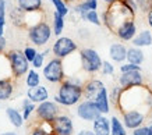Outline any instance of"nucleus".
Returning a JSON list of instances; mask_svg holds the SVG:
<instances>
[{
  "instance_id": "obj_19",
  "label": "nucleus",
  "mask_w": 152,
  "mask_h": 135,
  "mask_svg": "<svg viewBox=\"0 0 152 135\" xmlns=\"http://www.w3.org/2000/svg\"><path fill=\"white\" fill-rule=\"evenodd\" d=\"M133 45L137 47H145L152 45V33L147 29H144L141 32H138V35H135L133 39Z\"/></svg>"
},
{
  "instance_id": "obj_22",
  "label": "nucleus",
  "mask_w": 152,
  "mask_h": 135,
  "mask_svg": "<svg viewBox=\"0 0 152 135\" xmlns=\"http://www.w3.org/2000/svg\"><path fill=\"white\" fill-rule=\"evenodd\" d=\"M6 114H7V117H9V121L13 124L14 127H17V128H20V127H23L24 124V117L23 114L17 110V109H13V107H7L6 109Z\"/></svg>"
},
{
  "instance_id": "obj_26",
  "label": "nucleus",
  "mask_w": 152,
  "mask_h": 135,
  "mask_svg": "<svg viewBox=\"0 0 152 135\" xmlns=\"http://www.w3.org/2000/svg\"><path fill=\"white\" fill-rule=\"evenodd\" d=\"M64 29V17L60 15L57 11L53 13V33L56 36H59Z\"/></svg>"
},
{
  "instance_id": "obj_42",
  "label": "nucleus",
  "mask_w": 152,
  "mask_h": 135,
  "mask_svg": "<svg viewBox=\"0 0 152 135\" xmlns=\"http://www.w3.org/2000/svg\"><path fill=\"white\" fill-rule=\"evenodd\" d=\"M117 0H103V3H106V4L109 6V4H113V3H116Z\"/></svg>"
},
{
  "instance_id": "obj_7",
  "label": "nucleus",
  "mask_w": 152,
  "mask_h": 135,
  "mask_svg": "<svg viewBox=\"0 0 152 135\" xmlns=\"http://www.w3.org/2000/svg\"><path fill=\"white\" fill-rule=\"evenodd\" d=\"M78 49L77 43L74 42L73 39H70L67 36H60L55 43H53V47H52V52L55 57H59V59H64V57L70 56L71 53Z\"/></svg>"
},
{
  "instance_id": "obj_6",
  "label": "nucleus",
  "mask_w": 152,
  "mask_h": 135,
  "mask_svg": "<svg viewBox=\"0 0 152 135\" xmlns=\"http://www.w3.org/2000/svg\"><path fill=\"white\" fill-rule=\"evenodd\" d=\"M52 32L53 31H52V28L49 27L48 22H38L29 28L28 36H29V41L35 43L37 46H43V45H46L49 42Z\"/></svg>"
},
{
  "instance_id": "obj_36",
  "label": "nucleus",
  "mask_w": 152,
  "mask_h": 135,
  "mask_svg": "<svg viewBox=\"0 0 152 135\" xmlns=\"http://www.w3.org/2000/svg\"><path fill=\"white\" fill-rule=\"evenodd\" d=\"M38 52L34 49V47H25V50H24V54H25V57L28 59V61L29 63H32V60L35 59V56H37Z\"/></svg>"
},
{
  "instance_id": "obj_3",
  "label": "nucleus",
  "mask_w": 152,
  "mask_h": 135,
  "mask_svg": "<svg viewBox=\"0 0 152 135\" xmlns=\"http://www.w3.org/2000/svg\"><path fill=\"white\" fill-rule=\"evenodd\" d=\"M7 59L10 61V67H11V73H13L14 78H21L24 77L25 73H28L29 68V61L25 57L24 52L20 50H10L7 52Z\"/></svg>"
},
{
  "instance_id": "obj_24",
  "label": "nucleus",
  "mask_w": 152,
  "mask_h": 135,
  "mask_svg": "<svg viewBox=\"0 0 152 135\" xmlns=\"http://www.w3.org/2000/svg\"><path fill=\"white\" fill-rule=\"evenodd\" d=\"M53 128H52V123L48 121H38L37 126H34V130L31 135H50Z\"/></svg>"
},
{
  "instance_id": "obj_43",
  "label": "nucleus",
  "mask_w": 152,
  "mask_h": 135,
  "mask_svg": "<svg viewBox=\"0 0 152 135\" xmlns=\"http://www.w3.org/2000/svg\"><path fill=\"white\" fill-rule=\"evenodd\" d=\"M0 135H17L15 132H3V134H0Z\"/></svg>"
},
{
  "instance_id": "obj_11",
  "label": "nucleus",
  "mask_w": 152,
  "mask_h": 135,
  "mask_svg": "<svg viewBox=\"0 0 152 135\" xmlns=\"http://www.w3.org/2000/svg\"><path fill=\"white\" fill-rule=\"evenodd\" d=\"M52 128L57 135H73V120L69 116H57L52 121Z\"/></svg>"
},
{
  "instance_id": "obj_14",
  "label": "nucleus",
  "mask_w": 152,
  "mask_h": 135,
  "mask_svg": "<svg viewBox=\"0 0 152 135\" xmlns=\"http://www.w3.org/2000/svg\"><path fill=\"white\" fill-rule=\"evenodd\" d=\"M135 32H137V25L134 22V18H130V20H127V21H124V22L117 28L116 35H117L119 39L127 42V41H133L134 36H135Z\"/></svg>"
},
{
  "instance_id": "obj_23",
  "label": "nucleus",
  "mask_w": 152,
  "mask_h": 135,
  "mask_svg": "<svg viewBox=\"0 0 152 135\" xmlns=\"http://www.w3.org/2000/svg\"><path fill=\"white\" fill-rule=\"evenodd\" d=\"M95 103L98 105V107H99V110H101L102 114H106V113H109V109H110L109 103H110V100H109V93H107L106 88L103 89L101 93H99V96L96 98Z\"/></svg>"
},
{
  "instance_id": "obj_35",
  "label": "nucleus",
  "mask_w": 152,
  "mask_h": 135,
  "mask_svg": "<svg viewBox=\"0 0 152 135\" xmlns=\"http://www.w3.org/2000/svg\"><path fill=\"white\" fill-rule=\"evenodd\" d=\"M43 60H45V54L43 53H37L35 59L32 60L34 68H41L42 65H43Z\"/></svg>"
},
{
  "instance_id": "obj_27",
  "label": "nucleus",
  "mask_w": 152,
  "mask_h": 135,
  "mask_svg": "<svg viewBox=\"0 0 152 135\" xmlns=\"http://www.w3.org/2000/svg\"><path fill=\"white\" fill-rule=\"evenodd\" d=\"M35 110H37V109H35V103H34L31 99H25L23 102V117L25 121L31 117V114H32Z\"/></svg>"
},
{
  "instance_id": "obj_41",
  "label": "nucleus",
  "mask_w": 152,
  "mask_h": 135,
  "mask_svg": "<svg viewBox=\"0 0 152 135\" xmlns=\"http://www.w3.org/2000/svg\"><path fill=\"white\" fill-rule=\"evenodd\" d=\"M147 20H148V25L152 28V10L149 13H147Z\"/></svg>"
},
{
  "instance_id": "obj_20",
  "label": "nucleus",
  "mask_w": 152,
  "mask_h": 135,
  "mask_svg": "<svg viewBox=\"0 0 152 135\" xmlns=\"http://www.w3.org/2000/svg\"><path fill=\"white\" fill-rule=\"evenodd\" d=\"M17 4L25 13H35L42 9V0H17Z\"/></svg>"
},
{
  "instance_id": "obj_9",
  "label": "nucleus",
  "mask_w": 152,
  "mask_h": 135,
  "mask_svg": "<svg viewBox=\"0 0 152 135\" xmlns=\"http://www.w3.org/2000/svg\"><path fill=\"white\" fill-rule=\"evenodd\" d=\"M101 114L98 105L92 100H84L77 107V116L85 121H95Z\"/></svg>"
},
{
  "instance_id": "obj_40",
  "label": "nucleus",
  "mask_w": 152,
  "mask_h": 135,
  "mask_svg": "<svg viewBox=\"0 0 152 135\" xmlns=\"http://www.w3.org/2000/svg\"><path fill=\"white\" fill-rule=\"evenodd\" d=\"M77 135H95V132H94V131H89V130H83V131H80Z\"/></svg>"
},
{
  "instance_id": "obj_30",
  "label": "nucleus",
  "mask_w": 152,
  "mask_h": 135,
  "mask_svg": "<svg viewBox=\"0 0 152 135\" xmlns=\"http://www.w3.org/2000/svg\"><path fill=\"white\" fill-rule=\"evenodd\" d=\"M84 20H87L88 22L94 24V25H102V21L101 18H99V15H98V11L96 10H89L87 14H85V17H84Z\"/></svg>"
},
{
  "instance_id": "obj_28",
  "label": "nucleus",
  "mask_w": 152,
  "mask_h": 135,
  "mask_svg": "<svg viewBox=\"0 0 152 135\" xmlns=\"http://www.w3.org/2000/svg\"><path fill=\"white\" fill-rule=\"evenodd\" d=\"M41 82V78H39V74H38L35 70H29L28 71V77H27V85L29 88H34V86H38Z\"/></svg>"
},
{
  "instance_id": "obj_29",
  "label": "nucleus",
  "mask_w": 152,
  "mask_h": 135,
  "mask_svg": "<svg viewBox=\"0 0 152 135\" xmlns=\"http://www.w3.org/2000/svg\"><path fill=\"white\" fill-rule=\"evenodd\" d=\"M50 1L53 3L56 11H57L60 15L66 17V15L69 14V7H67V4H66L64 0H50Z\"/></svg>"
},
{
  "instance_id": "obj_34",
  "label": "nucleus",
  "mask_w": 152,
  "mask_h": 135,
  "mask_svg": "<svg viewBox=\"0 0 152 135\" xmlns=\"http://www.w3.org/2000/svg\"><path fill=\"white\" fill-rule=\"evenodd\" d=\"M120 71H121V73H127V71H141V67H140L138 64L127 63V64L120 65Z\"/></svg>"
},
{
  "instance_id": "obj_12",
  "label": "nucleus",
  "mask_w": 152,
  "mask_h": 135,
  "mask_svg": "<svg viewBox=\"0 0 152 135\" xmlns=\"http://www.w3.org/2000/svg\"><path fill=\"white\" fill-rule=\"evenodd\" d=\"M119 84L121 88H133V86H141L144 85V77L141 71H127L121 73L119 77Z\"/></svg>"
},
{
  "instance_id": "obj_16",
  "label": "nucleus",
  "mask_w": 152,
  "mask_h": 135,
  "mask_svg": "<svg viewBox=\"0 0 152 135\" xmlns=\"http://www.w3.org/2000/svg\"><path fill=\"white\" fill-rule=\"evenodd\" d=\"M109 56L116 63H123L127 60V47L123 43H113L109 47Z\"/></svg>"
},
{
  "instance_id": "obj_44",
  "label": "nucleus",
  "mask_w": 152,
  "mask_h": 135,
  "mask_svg": "<svg viewBox=\"0 0 152 135\" xmlns=\"http://www.w3.org/2000/svg\"><path fill=\"white\" fill-rule=\"evenodd\" d=\"M66 3H74V1H75V0H64Z\"/></svg>"
},
{
  "instance_id": "obj_33",
  "label": "nucleus",
  "mask_w": 152,
  "mask_h": 135,
  "mask_svg": "<svg viewBox=\"0 0 152 135\" xmlns=\"http://www.w3.org/2000/svg\"><path fill=\"white\" fill-rule=\"evenodd\" d=\"M102 74H105V75H112L113 73H115V67H113V64H112L110 61H103L102 63Z\"/></svg>"
},
{
  "instance_id": "obj_32",
  "label": "nucleus",
  "mask_w": 152,
  "mask_h": 135,
  "mask_svg": "<svg viewBox=\"0 0 152 135\" xmlns=\"http://www.w3.org/2000/svg\"><path fill=\"white\" fill-rule=\"evenodd\" d=\"M137 6L142 13H149L152 10V0H137Z\"/></svg>"
},
{
  "instance_id": "obj_2",
  "label": "nucleus",
  "mask_w": 152,
  "mask_h": 135,
  "mask_svg": "<svg viewBox=\"0 0 152 135\" xmlns=\"http://www.w3.org/2000/svg\"><path fill=\"white\" fill-rule=\"evenodd\" d=\"M83 96V85L74 84L70 79H64L60 84L59 93L55 96V102L63 106H73V105H77Z\"/></svg>"
},
{
  "instance_id": "obj_39",
  "label": "nucleus",
  "mask_w": 152,
  "mask_h": 135,
  "mask_svg": "<svg viewBox=\"0 0 152 135\" xmlns=\"http://www.w3.org/2000/svg\"><path fill=\"white\" fill-rule=\"evenodd\" d=\"M6 45H7V42H6V38L4 36H0V54L4 52Z\"/></svg>"
},
{
  "instance_id": "obj_18",
  "label": "nucleus",
  "mask_w": 152,
  "mask_h": 135,
  "mask_svg": "<svg viewBox=\"0 0 152 135\" xmlns=\"http://www.w3.org/2000/svg\"><path fill=\"white\" fill-rule=\"evenodd\" d=\"M14 92V84L10 78H0V100H9Z\"/></svg>"
},
{
  "instance_id": "obj_31",
  "label": "nucleus",
  "mask_w": 152,
  "mask_h": 135,
  "mask_svg": "<svg viewBox=\"0 0 152 135\" xmlns=\"http://www.w3.org/2000/svg\"><path fill=\"white\" fill-rule=\"evenodd\" d=\"M121 86H115V88L112 89L110 95H109V100H110L113 105H115L116 107H117V105H119V99H120V93H121Z\"/></svg>"
},
{
  "instance_id": "obj_1",
  "label": "nucleus",
  "mask_w": 152,
  "mask_h": 135,
  "mask_svg": "<svg viewBox=\"0 0 152 135\" xmlns=\"http://www.w3.org/2000/svg\"><path fill=\"white\" fill-rule=\"evenodd\" d=\"M130 18H135V13L131 11L126 4H123L120 0H117L116 3L107 6V9L103 11L102 24L110 32L116 33V31H117L120 25Z\"/></svg>"
},
{
  "instance_id": "obj_37",
  "label": "nucleus",
  "mask_w": 152,
  "mask_h": 135,
  "mask_svg": "<svg viewBox=\"0 0 152 135\" xmlns=\"http://www.w3.org/2000/svg\"><path fill=\"white\" fill-rule=\"evenodd\" d=\"M133 135H149V127H138V128L133 130Z\"/></svg>"
},
{
  "instance_id": "obj_4",
  "label": "nucleus",
  "mask_w": 152,
  "mask_h": 135,
  "mask_svg": "<svg viewBox=\"0 0 152 135\" xmlns=\"http://www.w3.org/2000/svg\"><path fill=\"white\" fill-rule=\"evenodd\" d=\"M80 63H81V68H83L85 73H96L102 68V63L101 57L98 54L96 50L94 49H83L80 52Z\"/></svg>"
},
{
  "instance_id": "obj_17",
  "label": "nucleus",
  "mask_w": 152,
  "mask_h": 135,
  "mask_svg": "<svg viewBox=\"0 0 152 135\" xmlns=\"http://www.w3.org/2000/svg\"><path fill=\"white\" fill-rule=\"evenodd\" d=\"M94 132L95 135H110V120L101 114L94 121Z\"/></svg>"
},
{
  "instance_id": "obj_13",
  "label": "nucleus",
  "mask_w": 152,
  "mask_h": 135,
  "mask_svg": "<svg viewBox=\"0 0 152 135\" xmlns=\"http://www.w3.org/2000/svg\"><path fill=\"white\" fill-rule=\"evenodd\" d=\"M105 89V85L102 81L99 79H88L87 82L83 85V91H84V98L87 100H92L95 102L96 98L99 96V93Z\"/></svg>"
},
{
  "instance_id": "obj_25",
  "label": "nucleus",
  "mask_w": 152,
  "mask_h": 135,
  "mask_svg": "<svg viewBox=\"0 0 152 135\" xmlns=\"http://www.w3.org/2000/svg\"><path fill=\"white\" fill-rule=\"evenodd\" d=\"M110 135H127L124 126L116 116L110 118Z\"/></svg>"
},
{
  "instance_id": "obj_15",
  "label": "nucleus",
  "mask_w": 152,
  "mask_h": 135,
  "mask_svg": "<svg viewBox=\"0 0 152 135\" xmlns=\"http://www.w3.org/2000/svg\"><path fill=\"white\" fill-rule=\"evenodd\" d=\"M28 99H31L34 103H42L49 99V92L45 86L42 85H38V86H34V88H29L27 92Z\"/></svg>"
},
{
  "instance_id": "obj_5",
  "label": "nucleus",
  "mask_w": 152,
  "mask_h": 135,
  "mask_svg": "<svg viewBox=\"0 0 152 135\" xmlns=\"http://www.w3.org/2000/svg\"><path fill=\"white\" fill-rule=\"evenodd\" d=\"M43 77L46 81L52 82V84H61L66 79L64 75V67H63V61L59 57L52 59L43 68Z\"/></svg>"
},
{
  "instance_id": "obj_10",
  "label": "nucleus",
  "mask_w": 152,
  "mask_h": 135,
  "mask_svg": "<svg viewBox=\"0 0 152 135\" xmlns=\"http://www.w3.org/2000/svg\"><path fill=\"white\" fill-rule=\"evenodd\" d=\"M123 121H124V127L130 130H135L144 124L145 121V114L140 112L138 109H133V110H127V112L121 113Z\"/></svg>"
},
{
  "instance_id": "obj_8",
  "label": "nucleus",
  "mask_w": 152,
  "mask_h": 135,
  "mask_svg": "<svg viewBox=\"0 0 152 135\" xmlns=\"http://www.w3.org/2000/svg\"><path fill=\"white\" fill-rule=\"evenodd\" d=\"M37 120L38 121H48L52 123L56 117L59 116L60 109L56 102H50V100H45V102L39 103V106L37 107Z\"/></svg>"
},
{
  "instance_id": "obj_21",
  "label": "nucleus",
  "mask_w": 152,
  "mask_h": 135,
  "mask_svg": "<svg viewBox=\"0 0 152 135\" xmlns=\"http://www.w3.org/2000/svg\"><path fill=\"white\" fill-rule=\"evenodd\" d=\"M127 61L133 63V64H138L141 65L144 61V52L141 50V47L133 46L127 49Z\"/></svg>"
},
{
  "instance_id": "obj_38",
  "label": "nucleus",
  "mask_w": 152,
  "mask_h": 135,
  "mask_svg": "<svg viewBox=\"0 0 152 135\" xmlns=\"http://www.w3.org/2000/svg\"><path fill=\"white\" fill-rule=\"evenodd\" d=\"M4 24H6V17L0 15V36H3V32H4Z\"/></svg>"
},
{
  "instance_id": "obj_45",
  "label": "nucleus",
  "mask_w": 152,
  "mask_h": 135,
  "mask_svg": "<svg viewBox=\"0 0 152 135\" xmlns=\"http://www.w3.org/2000/svg\"><path fill=\"white\" fill-rule=\"evenodd\" d=\"M149 135H152V124L149 126Z\"/></svg>"
}]
</instances>
